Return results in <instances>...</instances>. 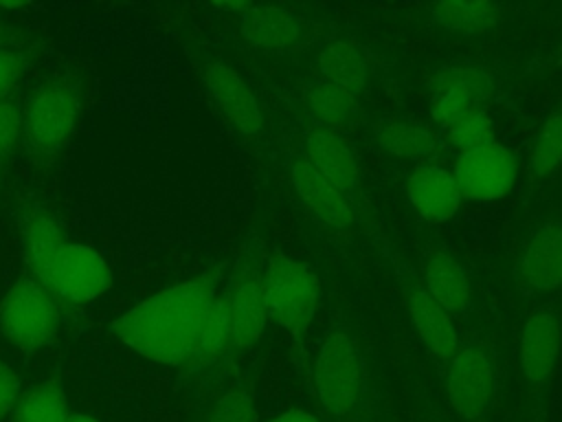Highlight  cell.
<instances>
[{"mask_svg": "<svg viewBox=\"0 0 562 422\" xmlns=\"http://www.w3.org/2000/svg\"><path fill=\"white\" fill-rule=\"evenodd\" d=\"M305 160L327 178L342 196H351L360 182V165L345 138L327 130H316L305 136Z\"/></svg>", "mask_w": 562, "mask_h": 422, "instance_id": "ac0fdd59", "label": "cell"}, {"mask_svg": "<svg viewBox=\"0 0 562 422\" xmlns=\"http://www.w3.org/2000/svg\"><path fill=\"white\" fill-rule=\"evenodd\" d=\"M22 116L11 103H0V156H4L18 141Z\"/></svg>", "mask_w": 562, "mask_h": 422, "instance_id": "f546056e", "label": "cell"}, {"mask_svg": "<svg viewBox=\"0 0 562 422\" xmlns=\"http://www.w3.org/2000/svg\"><path fill=\"white\" fill-rule=\"evenodd\" d=\"M318 70L323 81L338 86L349 92H358L367 84V59L364 53L351 42H329L318 55Z\"/></svg>", "mask_w": 562, "mask_h": 422, "instance_id": "44dd1931", "label": "cell"}, {"mask_svg": "<svg viewBox=\"0 0 562 422\" xmlns=\"http://www.w3.org/2000/svg\"><path fill=\"white\" fill-rule=\"evenodd\" d=\"M443 138L459 154H468L494 143V127L487 112H479L474 116H468L459 123L443 127Z\"/></svg>", "mask_w": 562, "mask_h": 422, "instance_id": "83f0119b", "label": "cell"}, {"mask_svg": "<svg viewBox=\"0 0 562 422\" xmlns=\"http://www.w3.org/2000/svg\"><path fill=\"white\" fill-rule=\"evenodd\" d=\"M20 77V62L13 53L0 48V97L18 81Z\"/></svg>", "mask_w": 562, "mask_h": 422, "instance_id": "1f68e13d", "label": "cell"}, {"mask_svg": "<svg viewBox=\"0 0 562 422\" xmlns=\"http://www.w3.org/2000/svg\"><path fill=\"white\" fill-rule=\"evenodd\" d=\"M261 284L268 316H272L279 327L294 336L305 334L318 303V284L312 270L277 251L268 257Z\"/></svg>", "mask_w": 562, "mask_h": 422, "instance_id": "3957f363", "label": "cell"}, {"mask_svg": "<svg viewBox=\"0 0 562 422\" xmlns=\"http://www.w3.org/2000/svg\"><path fill=\"white\" fill-rule=\"evenodd\" d=\"M68 402L59 380H44L26 391L11 415V422H66Z\"/></svg>", "mask_w": 562, "mask_h": 422, "instance_id": "603a6c76", "label": "cell"}, {"mask_svg": "<svg viewBox=\"0 0 562 422\" xmlns=\"http://www.w3.org/2000/svg\"><path fill=\"white\" fill-rule=\"evenodd\" d=\"M562 349L560 319L551 308L533 310L520 332V367L531 385H544Z\"/></svg>", "mask_w": 562, "mask_h": 422, "instance_id": "8fae6325", "label": "cell"}, {"mask_svg": "<svg viewBox=\"0 0 562 422\" xmlns=\"http://www.w3.org/2000/svg\"><path fill=\"white\" fill-rule=\"evenodd\" d=\"M206 422H257V411L250 396L237 389L224 393L215 402Z\"/></svg>", "mask_w": 562, "mask_h": 422, "instance_id": "f1b7e54d", "label": "cell"}, {"mask_svg": "<svg viewBox=\"0 0 562 422\" xmlns=\"http://www.w3.org/2000/svg\"><path fill=\"white\" fill-rule=\"evenodd\" d=\"M373 130L380 147H384L393 156L406 160H424L435 156L437 152V136L419 121L391 116L378 121Z\"/></svg>", "mask_w": 562, "mask_h": 422, "instance_id": "ffe728a7", "label": "cell"}, {"mask_svg": "<svg viewBox=\"0 0 562 422\" xmlns=\"http://www.w3.org/2000/svg\"><path fill=\"white\" fill-rule=\"evenodd\" d=\"M290 180L301 202L323 224L334 229H345L353 222V209L347 196H342L327 178H323L305 158H299L292 163Z\"/></svg>", "mask_w": 562, "mask_h": 422, "instance_id": "9a60e30c", "label": "cell"}, {"mask_svg": "<svg viewBox=\"0 0 562 422\" xmlns=\"http://www.w3.org/2000/svg\"><path fill=\"white\" fill-rule=\"evenodd\" d=\"M406 196L413 209L430 224L452 220L461 204L452 171L432 163H419L411 169L406 178Z\"/></svg>", "mask_w": 562, "mask_h": 422, "instance_id": "7c38bea8", "label": "cell"}, {"mask_svg": "<svg viewBox=\"0 0 562 422\" xmlns=\"http://www.w3.org/2000/svg\"><path fill=\"white\" fill-rule=\"evenodd\" d=\"M228 343H231V332H228L226 297L215 295V299L211 301V306H209V310L204 314L193 358H198L202 363L213 360V358H217L226 349Z\"/></svg>", "mask_w": 562, "mask_h": 422, "instance_id": "4316f807", "label": "cell"}, {"mask_svg": "<svg viewBox=\"0 0 562 422\" xmlns=\"http://www.w3.org/2000/svg\"><path fill=\"white\" fill-rule=\"evenodd\" d=\"M406 308L424 347L437 360L448 363L459 349V332L452 316L422 288V284L408 286Z\"/></svg>", "mask_w": 562, "mask_h": 422, "instance_id": "5bb4252c", "label": "cell"}, {"mask_svg": "<svg viewBox=\"0 0 562 422\" xmlns=\"http://www.w3.org/2000/svg\"><path fill=\"white\" fill-rule=\"evenodd\" d=\"M79 114V95L68 84L42 88L26 106L22 130L33 152H57L72 134Z\"/></svg>", "mask_w": 562, "mask_h": 422, "instance_id": "52a82bcc", "label": "cell"}, {"mask_svg": "<svg viewBox=\"0 0 562 422\" xmlns=\"http://www.w3.org/2000/svg\"><path fill=\"white\" fill-rule=\"evenodd\" d=\"M435 24L448 33L474 35L492 29L498 22L501 9L494 2H463V0H441L428 7Z\"/></svg>", "mask_w": 562, "mask_h": 422, "instance_id": "7402d4cb", "label": "cell"}, {"mask_svg": "<svg viewBox=\"0 0 562 422\" xmlns=\"http://www.w3.org/2000/svg\"><path fill=\"white\" fill-rule=\"evenodd\" d=\"M562 165V112H551L529 152L527 169L533 178H544Z\"/></svg>", "mask_w": 562, "mask_h": 422, "instance_id": "d4e9b609", "label": "cell"}, {"mask_svg": "<svg viewBox=\"0 0 562 422\" xmlns=\"http://www.w3.org/2000/svg\"><path fill=\"white\" fill-rule=\"evenodd\" d=\"M61 246H64L61 233L50 218L37 215L31 220L29 231H26V253H29L31 268L37 275L40 284L46 277L50 262Z\"/></svg>", "mask_w": 562, "mask_h": 422, "instance_id": "484cf974", "label": "cell"}, {"mask_svg": "<svg viewBox=\"0 0 562 422\" xmlns=\"http://www.w3.org/2000/svg\"><path fill=\"white\" fill-rule=\"evenodd\" d=\"M206 90L217 103V108L224 112V116L246 136L259 134L263 125V116L259 110V103L255 99V92L250 86L241 79L237 70H233L226 64H209L204 70Z\"/></svg>", "mask_w": 562, "mask_h": 422, "instance_id": "4fadbf2b", "label": "cell"}, {"mask_svg": "<svg viewBox=\"0 0 562 422\" xmlns=\"http://www.w3.org/2000/svg\"><path fill=\"white\" fill-rule=\"evenodd\" d=\"M520 275L538 292L562 286V222H544L531 233L520 257Z\"/></svg>", "mask_w": 562, "mask_h": 422, "instance_id": "e0dca14e", "label": "cell"}, {"mask_svg": "<svg viewBox=\"0 0 562 422\" xmlns=\"http://www.w3.org/2000/svg\"><path fill=\"white\" fill-rule=\"evenodd\" d=\"M66 422H99V420H94L92 415H86V413H68Z\"/></svg>", "mask_w": 562, "mask_h": 422, "instance_id": "836d02e7", "label": "cell"}, {"mask_svg": "<svg viewBox=\"0 0 562 422\" xmlns=\"http://www.w3.org/2000/svg\"><path fill=\"white\" fill-rule=\"evenodd\" d=\"M422 288L450 314H463L470 306V281L457 259L430 251L422 257Z\"/></svg>", "mask_w": 562, "mask_h": 422, "instance_id": "d6986e66", "label": "cell"}, {"mask_svg": "<svg viewBox=\"0 0 562 422\" xmlns=\"http://www.w3.org/2000/svg\"><path fill=\"white\" fill-rule=\"evenodd\" d=\"M18 391L20 380L13 374V369L0 360V420H4L9 413H13L18 404Z\"/></svg>", "mask_w": 562, "mask_h": 422, "instance_id": "4dcf8cb0", "label": "cell"}, {"mask_svg": "<svg viewBox=\"0 0 562 422\" xmlns=\"http://www.w3.org/2000/svg\"><path fill=\"white\" fill-rule=\"evenodd\" d=\"M270 422H321V420L303 409H290V411H283L281 415L272 418Z\"/></svg>", "mask_w": 562, "mask_h": 422, "instance_id": "d6a6232c", "label": "cell"}, {"mask_svg": "<svg viewBox=\"0 0 562 422\" xmlns=\"http://www.w3.org/2000/svg\"><path fill=\"white\" fill-rule=\"evenodd\" d=\"M0 332L26 352H37L57 338L59 312L40 281L20 279L9 288L0 306Z\"/></svg>", "mask_w": 562, "mask_h": 422, "instance_id": "277c9868", "label": "cell"}, {"mask_svg": "<svg viewBox=\"0 0 562 422\" xmlns=\"http://www.w3.org/2000/svg\"><path fill=\"white\" fill-rule=\"evenodd\" d=\"M364 358L345 330H331L314 363V389L321 407L336 420L351 415L364 393Z\"/></svg>", "mask_w": 562, "mask_h": 422, "instance_id": "7a4b0ae2", "label": "cell"}, {"mask_svg": "<svg viewBox=\"0 0 562 422\" xmlns=\"http://www.w3.org/2000/svg\"><path fill=\"white\" fill-rule=\"evenodd\" d=\"M231 343L237 347L255 345L268 321V306L259 273H246L226 295Z\"/></svg>", "mask_w": 562, "mask_h": 422, "instance_id": "2e32d148", "label": "cell"}, {"mask_svg": "<svg viewBox=\"0 0 562 422\" xmlns=\"http://www.w3.org/2000/svg\"><path fill=\"white\" fill-rule=\"evenodd\" d=\"M494 79L487 68L472 62H454L435 75L430 84L432 114L448 127L468 116L485 112L492 97Z\"/></svg>", "mask_w": 562, "mask_h": 422, "instance_id": "8992f818", "label": "cell"}, {"mask_svg": "<svg viewBox=\"0 0 562 422\" xmlns=\"http://www.w3.org/2000/svg\"><path fill=\"white\" fill-rule=\"evenodd\" d=\"M42 286L68 301L88 303L110 290L112 270L90 246L64 244L53 257Z\"/></svg>", "mask_w": 562, "mask_h": 422, "instance_id": "ba28073f", "label": "cell"}, {"mask_svg": "<svg viewBox=\"0 0 562 422\" xmlns=\"http://www.w3.org/2000/svg\"><path fill=\"white\" fill-rule=\"evenodd\" d=\"M215 295L211 277L180 281L123 312L112 330L136 354L160 365H182L195 354L200 327Z\"/></svg>", "mask_w": 562, "mask_h": 422, "instance_id": "6da1fadb", "label": "cell"}, {"mask_svg": "<svg viewBox=\"0 0 562 422\" xmlns=\"http://www.w3.org/2000/svg\"><path fill=\"white\" fill-rule=\"evenodd\" d=\"M446 398L463 420H481L496 398V369L483 345H459L446 363Z\"/></svg>", "mask_w": 562, "mask_h": 422, "instance_id": "5b68a950", "label": "cell"}, {"mask_svg": "<svg viewBox=\"0 0 562 422\" xmlns=\"http://www.w3.org/2000/svg\"><path fill=\"white\" fill-rule=\"evenodd\" d=\"M241 35L250 44L272 53L301 51L314 37L312 22L272 4H250L241 13Z\"/></svg>", "mask_w": 562, "mask_h": 422, "instance_id": "30bf717a", "label": "cell"}, {"mask_svg": "<svg viewBox=\"0 0 562 422\" xmlns=\"http://www.w3.org/2000/svg\"><path fill=\"white\" fill-rule=\"evenodd\" d=\"M461 200L490 202L509 193L518 169L514 154L498 141L468 154H459L452 169Z\"/></svg>", "mask_w": 562, "mask_h": 422, "instance_id": "9c48e42d", "label": "cell"}, {"mask_svg": "<svg viewBox=\"0 0 562 422\" xmlns=\"http://www.w3.org/2000/svg\"><path fill=\"white\" fill-rule=\"evenodd\" d=\"M305 108L318 123L336 127L349 123L356 116L358 101L353 92L318 79L305 90Z\"/></svg>", "mask_w": 562, "mask_h": 422, "instance_id": "cb8c5ba5", "label": "cell"}]
</instances>
